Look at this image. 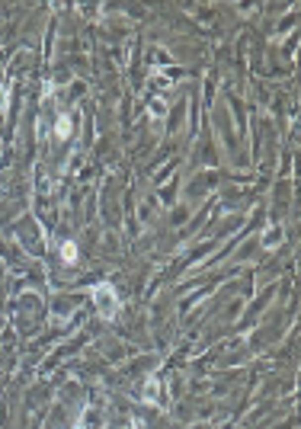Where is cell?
<instances>
[{
  "instance_id": "6da1fadb",
  "label": "cell",
  "mask_w": 301,
  "mask_h": 429,
  "mask_svg": "<svg viewBox=\"0 0 301 429\" xmlns=\"http://www.w3.org/2000/svg\"><path fill=\"white\" fill-rule=\"evenodd\" d=\"M93 298H97V308L102 317H115V311H119V298H115V288L106 282H100L97 288H93Z\"/></svg>"
},
{
  "instance_id": "7a4b0ae2",
  "label": "cell",
  "mask_w": 301,
  "mask_h": 429,
  "mask_svg": "<svg viewBox=\"0 0 301 429\" xmlns=\"http://www.w3.org/2000/svg\"><path fill=\"white\" fill-rule=\"evenodd\" d=\"M61 260H64V263H77V247H74L71 240L61 243Z\"/></svg>"
},
{
  "instance_id": "3957f363",
  "label": "cell",
  "mask_w": 301,
  "mask_h": 429,
  "mask_svg": "<svg viewBox=\"0 0 301 429\" xmlns=\"http://www.w3.org/2000/svg\"><path fill=\"white\" fill-rule=\"evenodd\" d=\"M67 135H71V119L61 115V119H58V138H67Z\"/></svg>"
}]
</instances>
